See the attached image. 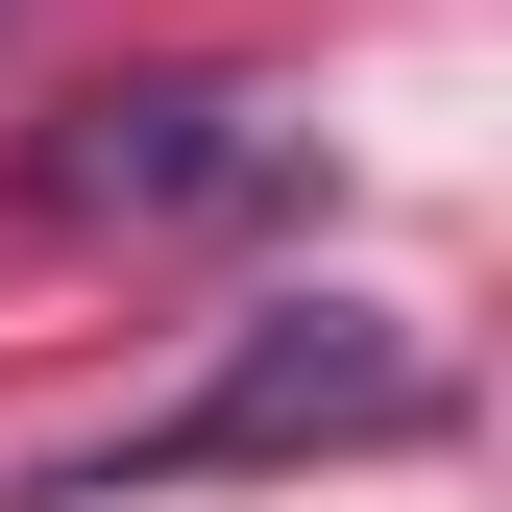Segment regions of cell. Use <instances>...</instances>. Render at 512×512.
<instances>
[{
	"instance_id": "obj_1",
	"label": "cell",
	"mask_w": 512,
	"mask_h": 512,
	"mask_svg": "<svg viewBox=\"0 0 512 512\" xmlns=\"http://www.w3.org/2000/svg\"><path fill=\"white\" fill-rule=\"evenodd\" d=\"M391 439H439V342L366 317V293H269V317H220L196 391L49 439L25 512H147V488H244V464H391Z\"/></svg>"
},
{
	"instance_id": "obj_2",
	"label": "cell",
	"mask_w": 512,
	"mask_h": 512,
	"mask_svg": "<svg viewBox=\"0 0 512 512\" xmlns=\"http://www.w3.org/2000/svg\"><path fill=\"white\" fill-rule=\"evenodd\" d=\"M293 171H317V122H293L269 74H98V98L25 147V196L98 220V244H171V220H269Z\"/></svg>"
}]
</instances>
